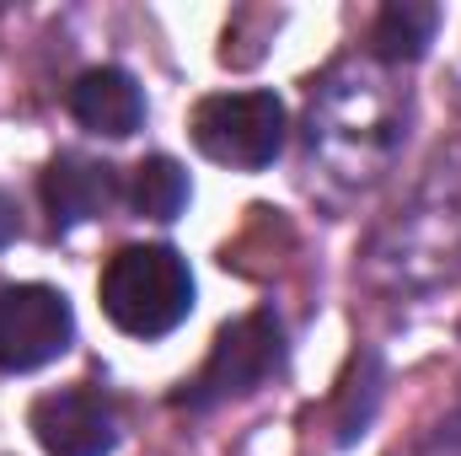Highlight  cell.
<instances>
[{
  "instance_id": "obj_1",
  "label": "cell",
  "mask_w": 461,
  "mask_h": 456,
  "mask_svg": "<svg viewBox=\"0 0 461 456\" xmlns=\"http://www.w3.org/2000/svg\"><path fill=\"white\" fill-rule=\"evenodd\" d=\"M103 312L134 339H161L194 312V274L172 247H118L103 269Z\"/></svg>"
},
{
  "instance_id": "obj_2",
  "label": "cell",
  "mask_w": 461,
  "mask_h": 456,
  "mask_svg": "<svg viewBox=\"0 0 461 456\" xmlns=\"http://www.w3.org/2000/svg\"><path fill=\"white\" fill-rule=\"evenodd\" d=\"M194 145L230 172H258L285 150V103L274 92H221L194 108Z\"/></svg>"
},
{
  "instance_id": "obj_3",
  "label": "cell",
  "mask_w": 461,
  "mask_h": 456,
  "mask_svg": "<svg viewBox=\"0 0 461 456\" xmlns=\"http://www.w3.org/2000/svg\"><path fill=\"white\" fill-rule=\"evenodd\" d=\"M279 354H285V339H279V323L268 312L236 317V323L221 328V339L210 349L204 370L188 381L183 403L188 408H210V403H226V397L252 392L258 381H268L279 370Z\"/></svg>"
},
{
  "instance_id": "obj_4",
  "label": "cell",
  "mask_w": 461,
  "mask_h": 456,
  "mask_svg": "<svg viewBox=\"0 0 461 456\" xmlns=\"http://www.w3.org/2000/svg\"><path fill=\"white\" fill-rule=\"evenodd\" d=\"M76 339V312L54 285H0V370H38Z\"/></svg>"
},
{
  "instance_id": "obj_5",
  "label": "cell",
  "mask_w": 461,
  "mask_h": 456,
  "mask_svg": "<svg viewBox=\"0 0 461 456\" xmlns=\"http://www.w3.org/2000/svg\"><path fill=\"white\" fill-rule=\"evenodd\" d=\"M32 435L49 456H108L118 441V424L103 392L65 387L32 403Z\"/></svg>"
},
{
  "instance_id": "obj_6",
  "label": "cell",
  "mask_w": 461,
  "mask_h": 456,
  "mask_svg": "<svg viewBox=\"0 0 461 456\" xmlns=\"http://www.w3.org/2000/svg\"><path fill=\"white\" fill-rule=\"evenodd\" d=\"M43 199H49V215L54 226H81V221H97L118 205V178L108 161H92V156H54L49 172H43Z\"/></svg>"
},
{
  "instance_id": "obj_7",
  "label": "cell",
  "mask_w": 461,
  "mask_h": 456,
  "mask_svg": "<svg viewBox=\"0 0 461 456\" xmlns=\"http://www.w3.org/2000/svg\"><path fill=\"white\" fill-rule=\"evenodd\" d=\"M70 114L81 118L92 134H108V140H129L145 118V97L134 87L129 70H113V65H97L86 70L76 87H70Z\"/></svg>"
},
{
  "instance_id": "obj_8",
  "label": "cell",
  "mask_w": 461,
  "mask_h": 456,
  "mask_svg": "<svg viewBox=\"0 0 461 456\" xmlns=\"http://www.w3.org/2000/svg\"><path fill=\"white\" fill-rule=\"evenodd\" d=\"M435 27H440V11L429 0H392L375 22V54L392 59V65L419 59L435 43Z\"/></svg>"
},
{
  "instance_id": "obj_9",
  "label": "cell",
  "mask_w": 461,
  "mask_h": 456,
  "mask_svg": "<svg viewBox=\"0 0 461 456\" xmlns=\"http://www.w3.org/2000/svg\"><path fill=\"white\" fill-rule=\"evenodd\" d=\"M129 205H134L145 221H172V215H183V205H188V172H183L172 156H145V161L129 172Z\"/></svg>"
},
{
  "instance_id": "obj_10",
  "label": "cell",
  "mask_w": 461,
  "mask_h": 456,
  "mask_svg": "<svg viewBox=\"0 0 461 456\" xmlns=\"http://www.w3.org/2000/svg\"><path fill=\"white\" fill-rule=\"evenodd\" d=\"M11 236H16V205H11V199L0 194V247H5Z\"/></svg>"
}]
</instances>
